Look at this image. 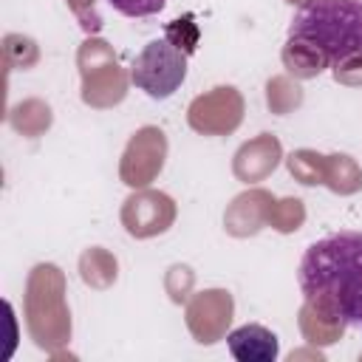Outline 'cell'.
Returning <instances> with one entry per match:
<instances>
[{"instance_id":"cell-3","label":"cell","mask_w":362,"mask_h":362,"mask_svg":"<svg viewBox=\"0 0 362 362\" xmlns=\"http://www.w3.org/2000/svg\"><path fill=\"white\" fill-rule=\"evenodd\" d=\"M187 79V51H181L170 37L150 40L130 65V82L150 99L173 96Z\"/></svg>"},{"instance_id":"cell-4","label":"cell","mask_w":362,"mask_h":362,"mask_svg":"<svg viewBox=\"0 0 362 362\" xmlns=\"http://www.w3.org/2000/svg\"><path fill=\"white\" fill-rule=\"evenodd\" d=\"M229 354L238 362H272L277 359V337L263 325H240L226 337Z\"/></svg>"},{"instance_id":"cell-2","label":"cell","mask_w":362,"mask_h":362,"mask_svg":"<svg viewBox=\"0 0 362 362\" xmlns=\"http://www.w3.org/2000/svg\"><path fill=\"white\" fill-rule=\"evenodd\" d=\"M288 42L317 57V71L362 59V0H305L291 23Z\"/></svg>"},{"instance_id":"cell-1","label":"cell","mask_w":362,"mask_h":362,"mask_svg":"<svg viewBox=\"0 0 362 362\" xmlns=\"http://www.w3.org/2000/svg\"><path fill=\"white\" fill-rule=\"evenodd\" d=\"M297 283L305 308L328 322L362 328V232L314 240L300 257Z\"/></svg>"},{"instance_id":"cell-5","label":"cell","mask_w":362,"mask_h":362,"mask_svg":"<svg viewBox=\"0 0 362 362\" xmlns=\"http://www.w3.org/2000/svg\"><path fill=\"white\" fill-rule=\"evenodd\" d=\"M119 14H124V17H136V20H141V17H153V14H158L164 6H167V0H107Z\"/></svg>"}]
</instances>
